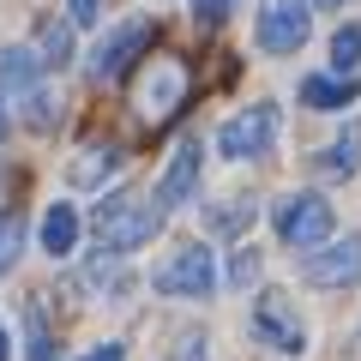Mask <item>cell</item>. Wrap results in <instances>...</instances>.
<instances>
[{
    "mask_svg": "<svg viewBox=\"0 0 361 361\" xmlns=\"http://www.w3.org/2000/svg\"><path fill=\"white\" fill-rule=\"evenodd\" d=\"M355 61H361V25H343V30H337V37H331V73H355Z\"/></svg>",
    "mask_w": 361,
    "mask_h": 361,
    "instance_id": "d6986e66",
    "label": "cell"
},
{
    "mask_svg": "<svg viewBox=\"0 0 361 361\" xmlns=\"http://www.w3.org/2000/svg\"><path fill=\"white\" fill-rule=\"evenodd\" d=\"M313 6H343V0H313Z\"/></svg>",
    "mask_w": 361,
    "mask_h": 361,
    "instance_id": "f1b7e54d",
    "label": "cell"
},
{
    "mask_svg": "<svg viewBox=\"0 0 361 361\" xmlns=\"http://www.w3.org/2000/svg\"><path fill=\"white\" fill-rule=\"evenodd\" d=\"M301 277H307L313 289H349V283H361V235H343V241L307 253V259H301Z\"/></svg>",
    "mask_w": 361,
    "mask_h": 361,
    "instance_id": "ba28073f",
    "label": "cell"
},
{
    "mask_svg": "<svg viewBox=\"0 0 361 361\" xmlns=\"http://www.w3.org/2000/svg\"><path fill=\"white\" fill-rule=\"evenodd\" d=\"M54 121H61V103H54L49 90H37V97H30V103H25V127H37V133H49Z\"/></svg>",
    "mask_w": 361,
    "mask_h": 361,
    "instance_id": "7402d4cb",
    "label": "cell"
},
{
    "mask_svg": "<svg viewBox=\"0 0 361 361\" xmlns=\"http://www.w3.org/2000/svg\"><path fill=\"white\" fill-rule=\"evenodd\" d=\"M78 361H127V349H121V343H97V349H85Z\"/></svg>",
    "mask_w": 361,
    "mask_h": 361,
    "instance_id": "484cf974",
    "label": "cell"
},
{
    "mask_svg": "<svg viewBox=\"0 0 361 361\" xmlns=\"http://www.w3.org/2000/svg\"><path fill=\"white\" fill-rule=\"evenodd\" d=\"M97 18H103L97 0H66V25H97Z\"/></svg>",
    "mask_w": 361,
    "mask_h": 361,
    "instance_id": "d4e9b609",
    "label": "cell"
},
{
    "mask_svg": "<svg viewBox=\"0 0 361 361\" xmlns=\"http://www.w3.org/2000/svg\"><path fill=\"white\" fill-rule=\"evenodd\" d=\"M37 61L49 66V73H61V66L73 61V25H66V18H42L37 25Z\"/></svg>",
    "mask_w": 361,
    "mask_h": 361,
    "instance_id": "2e32d148",
    "label": "cell"
},
{
    "mask_svg": "<svg viewBox=\"0 0 361 361\" xmlns=\"http://www.w3.org/2000/svg\"><path fill=\"white\" fill-rule=\"evenodd\" d=\"M180 103H187V73H180L175 61H151V78L139 85V115L145 121H169Z\"/></svg>",
    "mask_w": 361,
    "mask_h": 361,
    "instance_id": "9c48e42d",
    "label": "cell"
},
{
    "mask_svg": "<svg viewBox=\"0 0 361 361\" xmlns=\"http://www.w3.org/2000/svg\"><path fill=\"white\" fill-rule=\"evenodd\" d=\"M73 247H78V211L54 199V205L42 211V253H49V259H66Z\"/></svg>",
    "mask_w": 361,
    "mask_h": 361,
    "instance_id": "4fadbf2b",
    "label": "cell"
},
{
    "mask_svg": "<svg viewBox=\"0 0 361 361\" xmlns=\"http://www.w3.org/2000/svg\"><path fill=\"white\" fill-rule=\"evenodd\" d=\"M0 361H6V325H0Z\"/></svg>",
    "mask_w": 361,
    "mask_h": 361,
    "instance_id": "83f0119b",
    "label": "cell"
},
{
    "mask_svg": "<svg viewBox=\"0 0 361 361\" xmlns=\"http://www.w3.org/2000/svg\"><path fill=\"white\" fill-rule=\"evenodd\" d=\"M253 337L271 343L277 355H301V349H307V325H301L295 301H289L283 289H259V301H253Z\"/></svg>",
    "mask_w": 361,
    "mask_h": 361,
    "instance_id": "8992f818",
    "label": "cell"
},
{
    "mask_svg": "<svg viewBox=\"0 0 361 361\" xmlns=\"http://www.w3.org/2000/svg\"><path fill=\"white\" fill-rule=\"evenodd\" d=\"M42 73L49 66L37 61V49H0V103H30L42 90Z\"/></svg>",
    "mask_w": 361,
    "mask_h": 361,
    "instance_id": "8fae6325",
    "label": "cell"
},
{
    "mask_svg": "<svg viewBox=\"0 0 361 361\" xmlns=\"http://www.w3.org/2000/svg\"><path fill=\"white\" fill-rule=\"evenodd\" d=\"M199 169H205V151H199V139H180L175 157H169L163 180H157V199H163V211L187 205V199L199 193Z\"/></svg>",
    "mask_w": 361,
    "mask_h": 361,
    "instance_id": "30bf717a",
    "label": "cell"
},
{
    "mask_svg": "<svg viewBox=\"0 0 361 361\" xmlns=\"http://www.w3.org/2000/svg\"><path fill=\"white\" fill-rule=\"evenodd\" d=\"M78 289H90V295H109V301H115L121 289H127V271H121V253H109V259L97 253L85 271H78Z\"/></svg>",
    "mask_w": 361,
    "mask_h": 361,
    "instance_id": "e0dca14e",
    "label": "cell"
},
{
    "mask_svg": "<svg viewBox=\"0 0 361 361\" xmlns=\"http://www.w3.org/2000/svg\"><path fill=\"white\" fill-rule=\"evenodd\" d=\"M253 217H259L253 193H229V199H217V205H205V223L217 235H247V229H253Z\"/></svg>",
    "mask_w": 361,
    "mask_h": 361,
    "instance_id": "9a60e30c",
    "label": "cell"
},
{
    "mask_svg": "<svg viewBox=\"0 0 361 361\" xmlns=\"http://www.w3.org/2000/svg\"><path fill=\"white\" fill-rule=\"evenodd\" d=\"M151 289L157 295H175V301H205L217 289V259H211L205 241H187L151 271Z\"/></svg>",
    "mask_w": 361,
    "mask_h": 361,
    "instance_id": "3957f363",
    "label": "cell"
},
{
    "mask_svg": "<svg viewBox=\"0 0 361 361\" xmlns=\"http://www.w3.org/2000/svg\"><path fill=\"white\" fill-rule=\"evenodd\" d=\"M271 145H277V103H247L217 127V151L235 157V163H253Z\"/></svg>",
    "mask_w": 361,
    "mask_h": 361,
    "instance_id": "5b68a950",
    "label": "cell"
},
{
    "mask_svg": "<svg viewBox=\"0 0 361 361\" xmlns=\"http://www.w3.org/2000/svg\"><path fill=\"white\" fill-rule=\"evenodd\" d=\"M115 169H121V145L115 139H97V145H85V151L66 163V180H73V187H103Z\"/></svg>",
    "mask_w": 361,
    "mask_h": 361,
    "instance_id": "7c38bea8",
    "label": "cell"
},
{
    "mask_svg": "<svg viewBox=\"0 0 361 361\" xmlns=\"http://www.w3.org/2000/svg\"><path fill=\"white\" fill-rule=\"evenodd\" d=\"M319 169H325V175H355V169H361V121H349L343 139H331L319 151Z\"/></svg>",
    "mask_w": 361,
    "mask_h": 361,
    "instance_id": "ac0fdd59",
    "label": "cell"
},
{
    "mask_svg": "<svg viewBox=\"0 0 361 361\" xmlns=\"http://www.w3.org/2000/svg\"><path fill=\"white\" fill-rule=\"evenodd\" d=\"M151 42H157L151 18H127V25H115L97 49H90V73H97V78H121L139 54H151Z\"/></svg>",
    "mask_w": 361,
    "mask_h": 361,
    "instance_id": "52a82bcc",
    "label": "cell"
},
{
    "mask_svg": "<svg viewBox=\"0 0 361 361\" xmlns=\"http://www.w3.org/2000/svg\"><path fill=\"white\" fill-rule=\"evenodd\" d=\"M259 277V253L253 247H235V259H229V289H247Z\"/></svg>",
    "mask_w": 361,
    "mask_h": 361,
    "instance_id": "cb8c5ba5",
    "label": "cell"
},
{
    "mask_svg": "<svg viewBox=\"0 0 361 361\" xmlns=\"http://www.w3.org/2000/svg\"><path fill=\"white\" fill-rule=\"evenodd\" d=\"M301 103H307V109H343V103H355V78L313 73V78H301Z\"/></svg>",
    "mask_w": 361,
    "mask_h": 361,
    "instance_id": "5bb4252c",
    "label": "cell"
},
{
    "mask_svg": "<svg viewBox=\"0 0 361 361\" xmlns=\"http://www.w3.org/2000/svg\"><path fill=\"white\" fill-rule=\"evenodd\" d=\"M163 199L157 193H115L97 205V217H90V229H97V241H103V253H139V247H151V235L163 229Z\"/></svg>",
    "mask_w": 361,
    "mask_h": 361,
    "instance_id": "6da1fadb",
    "label": "cell"
},
{
    "mask_svg": "<svg viewBox=\"0 0 361 361\" xmlns=\"http://www.w3.org/2000/svg\"><path fill=\"white\" fill-rule=\"evenodd\" d=\"M25 319H30V361H54V337H49V325H42V307H37V301L25 307Z\"/></svg>",
    "mask_w": 361,
    "mask_h": 361,
    "instance_id": "603a6c76",
    "label": "cell"
},
{
    "mask_svg": "<svg viewBox=\"0 0 361 361\" xmlns=\"http://www.w3.org/2000/svg\"><path fill=\"white\" fill-rule=\"evenodd\" d=\"M169 361H211V337L199 331V325L175 331V343H169Z\"/></svg>",
    "mask_w": 361,
    "mask_h": 361,
    "instance_id": "ffe728a7",
    "label": "cell"
},
{
    "mask_svg": "<svg viewBox=\"0 0 361 361\" xmlns=\"http://www.w3.org/2000/svg\"><path fill=\"white\" fill-rule=\"evenodd\" d=\"M18 247H25V223L6 211V217H0V271H13V265H18Z\"/></svg>",
    "mask_w": 361,
    "mask_h": 361,
    "instance_id": "44dd1931",
    "label": "cell"
},
{
    "mask_svg": "<svg viewBox=\"0 0 361 361\" xmlns=\"http://www.w3.org/2000/svg\"><path fill=\"white\" fill-rule=\"evenodd\" d=\"M229 6H241V0H193V13H199V18H223Z\"/></svg>",
    "mask_w": 361,
    "mask_h": 361,
    "instance_id": "4316f807",
    "label": "cell"
},
{
    "mask_svg": "<svg viewBox=\"0 0 361 361\" xmlns=\"http://www.w3.org/2000/svg\"><path fill=\"white\" fill-rule=\"evenodd\" d=\"M271 223H277L283 247H295V253H319V247H331L337 211H331V199H319V193H289V199H277Z\"/></svg>",
    "mask_w": 361,
    "mask_h": 361,
    "instance_id": "7a4b0ae2",
    "label": "cell"
},
{
    "mask_svg": "<svg viewBox=\"0 0 361 361\" xmlns=\"http://www.w3.org/2000/svg\"><path fill=\"white\" fill-rule=\"evenodd\" d=\"M313 37V0H259L253 42L259 54H295Z\"/></svg>",
    "mask_w": 361,
    "mask_h": 361,
    "instance_id": "277c9868",
    "label": "cell"
}]
</instances>
